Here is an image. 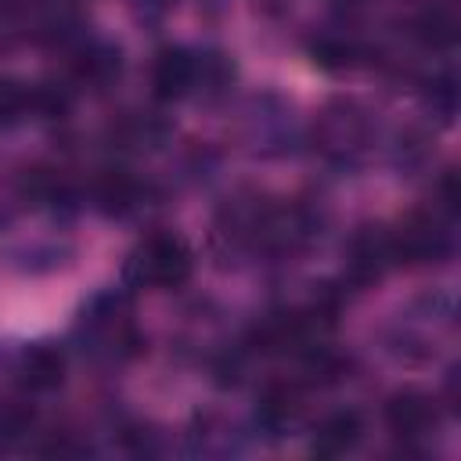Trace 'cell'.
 Masks as SVG:
<instances>
[{
  "label": "cell",
  "instance_id": "1",
  "mask_svg": "<svg viewBox=\"0 0 461 461\" xmlns=\"http://www.w3.org/2000/svg\"><path fill=\"white\" fill-rule=\"evenodd\" d=\"M76 346L83 349V357H90L94 364H126L140 353L144 339L133 317V306L122 292H97L83 303L76 328H72Z\"/></svg>",
  "mask_w": 461,
  "mask_h": 461
},
{
  "label": "cell",
  "instance_id": "2",
  "mask_svg": "<svg viewBox=\"0 0 461 461\" xmlns=\"http://www.w3.org/2000/svg\"><path fill=\"white\" fill-rule=\"evenodd\" d=\"M194 274V252L191 245L173 234V230H155L148 238H140L126 263H122V277L130 288H144V292H173L184 288Z\"/></svg>",
  "mask_w": 461,
  "mask_h": 461
},
{
  "label": "cell",
  "instance_id": "3",
  "mask_svg": "<svg viewBox=\"0 0 461 461\" xmlns=\"http://www.w3.org/2000/svg\"><path fill=\"white\" fill-rule=\"evenodd\" d=\"M375 144V115L357 97H331L313 119V148L331 166H357Z\"/></svg>",
  "mask_w": 461,
  "mask_h": 461
},
{
  "label": "cell",
  "instance_id": "4",
  "mask_svg": "<svg viewBox=\"0 0 461 461\" xmlns=\"http://www.w3.org/2000/svg\"><path fill=\"white\" fill-rule=\"evenodd\" d=\"M454 212L443 209L439 202L432 209H418L411 216H403L393 230V259L403 267H432V263H447L454 252Z\"/></svg>",
  "mask_w": 461,
  "mask_h": 461
},
{
  "label": "cell",
  "instance_id": "5",
  "mask_svg": "<svg viewBox=\"0 0 461 461\" xmlns=\"http://www.w3.org/2000/svg\"><path fill=\"white\" fill-rule=\"evenodd\" d=\"M245 140L256 155L270 158V155H285L295 148V119H292V104H285L281 97L267 94L256 97L245 112Z\"/></svg>",
  "mask_w": 461,
  "mask_h": 461
},
{
  "label": "cell",
  "instance_id": "6",
  "mask_svg": "<svg viewBox=\"0 0 461 461\" xmlns=\"http://www.w3.org/2000/svg\"><path fill=\"white\" fill-rule=\"evenodd\" d=\"M202 50L194 47H162L151 65V90L158 101H184L202 94Z\"/></svg>",
  "mask_w": 461,
  "mask_h": 461
},
{
  "label": "cell",
  "instance_id": "7",
  "mask_svg": "<svg viewBox=\"0 0 461 461\" xmlns=\"http://www.w3.org/2000/svg\"><path fill=\"white\" fill-rule=\"evenodd\" d=\"M385 425L403 443H421L439 429V407L421 389H400L385 400Z\"/></svg>",
  "mask_w": 461,
  "mask_h": 461
},
{
  "label": "cell",
  "instance_id": "8",
  "mask_svg": "<svg viewBox=\"0 0 461 461\" xmlns=\"http://www.w3.org/2000/svg\"><path fill=\"white\" fill-rule=\"evenodd\" d=\"M389 267H396L389 230L385 227H360L346 249V277L357 288H367L371 281H382Z\"/></svg>",
  "mask_w": 461,
  "mask_h": 461
},
{
  "label": "cell",
  "instance_id": "9",
  "mask_svg": "<svg viewBox=\"0 0 461 461\" xmlns=\"http://www.w3.org/2000/svg\"><path fill=\"white\" fill-rule=\"evenodd\" d=\"M14 378L25 393H50L65 382V353L54 342H29L14 357Z\"/></svg>",
  "mask_w": 461,
  "mask_h": 461
},
{
  "label": "cell",
  "instance_id": "10",
  "mask_svg": "<svg viewBox=\"0 0 461 461\" xmlns=\"http://www.w3.org/2000/svg\"><path fill=\"white\" fill-rule=\"evenodd\" d=\"M144 198H148V187L133 173H126V169H104L94 180V202H97V209L104 216L126 220V216H133L144 205Z\"/></svg>",
  "mask_w": 461,
  "mask_h": 461
},
{
  "label": "cell",
  "instance_id": "11",
  "mask_svg": "<svg viewBox=\"0 0 461 461\" xmlns=\"http://www.w3.org/2000/svg\"><path fill=\"white\" fill-rule=\"evenodd\" d=\"M122 72V54L115 43H104V40H79L76 54H72V76L83 83V86H108L115 83Z\"/></svg>",
  "mask_w": 461,
  "mask_h": 461
},
{
  "label": "cell",
  "instance_id": "12",
  "mask_svg": "<svg viewBox=\"0 0 461 461\" xmlns=\"http://www.w3.org/2000/svg\"><path fill=\"white\" fill-rule=\"evenodd\" d=\"M303 418V393L299 385L292 382H274L267 385V393L259 396V407H256V421L263 432L270 436H285L288 429H295Z\"/></svg>",
  "mask_w": 461,
  "mask_h": 461
},
{
  "label": "cell",
  "instance_id": "13",
  "mask_svg": "<svg viewBox=\"0 0 461 461\" xmlns=\"http://www.w3.org/2000/svg\"><path fill=\"white\" fill-rule=\"evenodd\" d=\"M364 436V421L357 411H335L328 418H321V425L313 429V454L321 457H342L349 454Z\"/></svg>",
  "mask_w": 461,
  "mask_h": 461
},
{
  "label": "cell",
  "instance_id": "14",
  "mask_svg": "<svg viewBox=\"0 0 461 461\" xmlns=\"http://www.w3.org/2000/svg\"><path fill=\"white\" fill-rule=\"evenodd\" d=\"M418 32H421V40L432 43V47H450L454 36H457L454 7H450L447 0H432V4L421 11V18H418Z\"/></svg>",
  "mask_w": 461,
  "mask_h": 461
},
{
  "label": "cell",
  "instance_id": "15",
  "mask_svg": "<svg viewBox=\"0 0 461 461\" xmlns=\"http://www.w3.org/2000/svg\"><path fill=\"white\" fill-rule=\"evenodd\" d=\"M173 7H176V0H133V14L148 25H158Z\"/></svg>",
  "mask_w": 461,
  "mask_h": 461
},
{
  "label": "cell",
  "instance_id": "16",
  "mask_svg": "<svg viewBox=\"0 0 461 461\" xmlns=\"http://www.w3.org/2000/svg\"><path fill=\"white\" fill-rule=\"evenodd\" d=\"M54 4H65V7H72V0H54Z\"/></svg>",
  "mask_w": 461,
  "mask_h": 461
}]
</instances>
